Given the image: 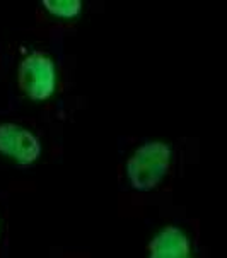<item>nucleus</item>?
Instances as JSON below:
<instances>
[{
  "label": "nucleus",
  "instance_id": "obj_1",
  "mask_svg": "<svg viewBox=\"0 0 227 258\" xmlns=\"http://www.w3.org/2000/svg\"><path fill=\"white\" fill-rule=\"evenodd\" d=\"M173 151L166 142L152 141L135 149L125 166L126 180L138 191H149L156 188L169 171Z\"/></svg>",
  "mask_w": 227,
  "mask_h": 258
},
{
  "label": "nucleus",
  "instance_id": "obj_2",
  "mask_svg": "<svg viewBox=\"0 0 227 258\" xmlns=\"http://www.w3.org/2000/svg\"><path fill=\"white\" fill-rule=\"evenodd\" d=\"M56 63L45 51H31L17 65V86L31 101L50 99L56 91Z\"/></svg>",
  "mask_w": 227,
  "mask_h": 258
},
{
  "label": "nucleus",
  "instance_id": "obj_3",
  "mask_svg": "<svg viewBox=\"0 0 227 258\" xmlns=\"http://www.w3.org/2000/svg\"><path fill=\"white\" fill-rule=\"evenodd\" d=\"M41 141L23 125L4 121L0 123V154L17 164L29 166L41 156Z\"/></svg>",
  "mask_w": 227,
  "mask_h": 258
},
{
  "label": "nucleus",
  "instance_id": "obj_4",
  "mask_svg": "<svg viewBox=\"0 0 227 258\" xmlns=\"http://www.w3.org/2000/svg\"><path fill=\"white\" fill-rule=\"evenodd\" d=\"M149 258H193L191 239L180 227H164L150 239Z\"/></svg>",
  "mask_w": 227,
  "mask_h": 258
},
{
  "label": "nucleus",
  "instance_id": "obj_5",
  "mask_svg": "<svg viewBox=\"0 0 227 258\" xmlns=\"http://www.w3.org/2000/svg\"><path fill=\"white\" fill-rule=\"evenodd\" d=\"M82 6L84 4L81 0H45L41 2V7L48 14L62 21L77 17L82 12Z\"/></svg>",
  "mask_w": 227,
  "mask_h": 258
}]
</instances>
